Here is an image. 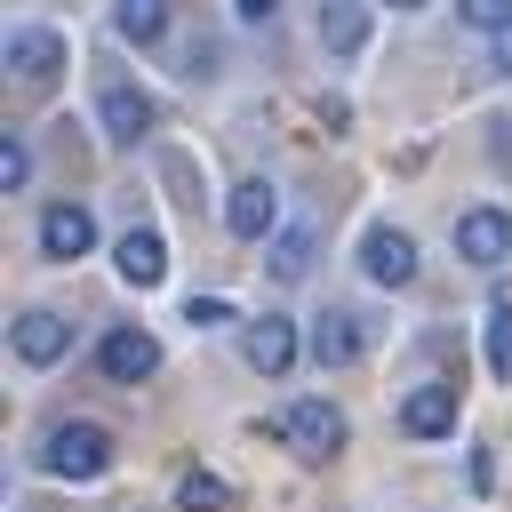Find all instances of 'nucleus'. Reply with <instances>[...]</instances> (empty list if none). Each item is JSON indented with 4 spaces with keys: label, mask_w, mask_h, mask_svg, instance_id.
I'll return each mask as SVG.
<instances>
[{
    "label": "nucleus",
    "mask_w": 512,
    "mask_h": 512,
    "mask_svg": "<svg viewBox=\"0 0 512 512\" xmlns=\"http://www.w3.org/2000/svg\"><path fill=\"white\" fill-rule=\"evenodd\" d=\"M360 272L376 288H416V240L400 224H368L360 232Z\"/></svg>",
    "instance_id": "nucleus-7"
},
{
    "label": "nucleus",
    "mask_w": 512,
    "mask_h": 512,
    "mask_svg": "<svg viewBox=\"0 0 512 512\" xmlns=\"http://www.w3.org/2000/svg\"><path fill=\"white\" fill-rule=\"evenodd\" d=\"M152 368H160V344H152L136 320H120V328L96 336V376H104V384H144Z\"/></svg>",
    "instance_id": "nucleus-5"
},
{
    "label": "nucleus",
    "mask_w": 512,
    "mask_h": 512,
    "mask_svg": "<svg viewBox=\"0 0 512 512\" xmlns=\"http://www.w3.org/2000/svg\"><path fill=\"white\" fill-rule=\"evenodd\" d=\"M448 240H456V256H464V264L496 272V264L512 256V216H504V208H464V216L448 224Z\"/></svg>",
    "instance_id": "nucleus-6"
},
{
    "label": "nucleus",
    "mask_w": 512,
    "mask_h": 512,
    "mask_svg": "<svg viewBox=\"0 0 512 512\" xmlns=\"http://www.w3.org/2000/svg\"><path fill=\"white\" fill-rule=\"evenodd\" d=\"M64 64H72V48H64L56 24H8V80H16L24 96H48Z\"/></svg>",
    "instance_id": "nucleus-2"
},
{
    "label": "nucleus",
    "mask_w": 512,
    "mask_h": 512,
    "mask_svg": "<svg viewBox=\"0 0 512 512\" xmlns=\"http://www.w3.org/2000/svg\"><path fill=\"white\" fill-rule=\"evenodd\" d=\"M184 320H192V328H232V304H224V296H192Z\"/></svg>",
    "instance_id": "nucleus-22"
},
{
    "label": "nucleus",
    "mask_w": 512,
    "mask_h": 512,
    "mask_svg": "<svg viewBox=\"0 0 512 512\" xmlns=\"http://www.w3.org/2000/svg\"><path fill=\"white\" fill-rule=\"evenodd\" d=\"M232 8H240V24H272L280 16V0H232Z\"/></svg>",
    "instance_id": "nucleus-23"
},
{
    "label": "nucleus",
    "mask_w": 512,
    "mask_h": 512,
    "mask_svg": "<svg viewBox=\"0 0 512 512\" xmlns=\"http://www.w3.org/2000/svg\"><path fill=\"white\" fill-rule=\"evenodd\" d=\"M224 224H232V240H272V224H280V192H272V176H240L232 200H224Z\"/></svg>",
    "instance_id": "nucleus-11"
},
{
    "label": "nucleus",
    "mask_w": 512,
    "mask_h": 512,
    "mask_svg": "<svg viewBox=\"0 0 512 512\" xmlns=\"http://www.w3.org/2000/svg\"><path fill=\"white\" fill-rule=\"evenodd\" d=\"M456 24H472V32H512V0H456Z\"/></svg>",
    "instance_id": "nucleus-20"
},
{
    "label": "nucleus",
    "mask_w": 512,
    "mask_h": 512,
    "mask_svg": "<svg viewBox=\"0 0 512 512\" xmlns=\"http://www.w3.org/2000/svg\"><path fill=\"white\" fill-rule=\"evenodd\" d=\"M304 352H312L320 368H352V360L368 352V320H360V312H320L312 336H304Z\"/></svg>",
    "instance_id": "nucleus-13"
},
{
    "label": "nucleus",
    "mask_w": 512,
    "mask_h": 512,
    "mask_svg": "<svg viewBox=\"0 0 512 512\" xmlns=\"http://www.w3.org/2000/svg\"><path fill=\"white\" fill-rule=\"evenodd\" d=\"M112 32L128 48H160L168 40V0H112Z\"/></svg>",
    "instance_id": "nucleus-16"
},
{
    "label": "nucleus",
    "mask_w": 512,
    "mask_h": 512,
    "mask_svg": "<svg viewBox=\"0 0 512 512\" xmlns=\"http://www.w3.org/2000/svg\"><path fill=\"white\" fill-rule=\"evenodd\" d=\"M320 40H328V56H360L368 48V0H320Z\"/></svg>",
    "instance_id": "nucleus-15"
},
{
    "label": "nucleus",
    "mask_w": 512,
    "mask_h": 512,
    "mask_svg": "<svg viewBox=\"0 0 512 512\" xmlns=\"http://www.w3.org/2000/svg\"><path fill=\"white\" fill-rule=\"evenodd\" d=\"M24 184H32V152H24V136L8 128V136H0V192H24Z\"/></svg>",
    "instance_id": "nucleus-19"
},
{
    "label": "nucleus",
    "mask_w": 512,
    "mask_h": 512,
    "mask_svg": "<svg viewBox=\"0 0 512 512\" xmlns=\"http://www.w3.org/2000/svg\"><path fill=\"white\" fill-rule=\"evenodd\" d=\"M88 248H96V216L80 200H48L40 208V256L48 264H80Z\"/></svg>",
    "instance_id": "nucleus-9"
},
{
    "label": "nucleus",
    "mask_w": 512,
    "mask_h": 512,
    "mask_svg": "<svg viewBox=\"0 0 512 512\" xmlns=\"http://www.w3.org/2000/svg\"><path fill=\"white\" fill-rule=\"evenodd\" d=\"M112 272H120L128 288H160V280H168V248H160V232H152V224H128V232L112 240Z\"/></svg>",
    "instance_id": "nucleus-12"
},
{
    "label": "nucleus",
    "mask_w": 512,
    "mask_h": 512,
    "mask_svg": "<svg viewBox=\"0 0 512 512\" xmlns=\"http://www.w3.org/2000/svg\"><path fill=\"white\" fill-rule=\"evenodd\" d=\"M8 344H16V360H24V368H56V360L72 352V320H64V312H48V304H32V312H16V320H8Z\"/></svg>",
    "instance_id": "nucleus-8"
},
{
    "label": "nucleus",
    "mask_w": 512,
    "mask_h": 512,
    "mask_svg": "<svg viewBox=\"0 0 512 512\" xmlns=\"http://www.w3.org/2000/svg\"><path fill=\"white\" fill-rule=\"evenodd\" d=\"M240 352H248V368L256 376H288L296 368V320H280V312H264V320H248V336H240Z\"/></svg>",
    "instance_id": "nucleus-14"
},
{
    "label": "nucleus",
    "mask_w": 512,
    "mask_h": 512,
    "mask_svg": "<svg viewBox=\"0 0 512 512\" xmlns=\"http://www.w3.org/2000/svg\"><path fill=\"white\" fill-rule=\"evenodd\" d=\"M384 8H424V0H384Z\"/></svg>",
    "instance_id": "nucleus-25"
},
{
    "label": "nucleus",
    "mask_w": 512,
    "mask_h": 512,
    "mask_svg": "<svg viewBox=\"0 0 512 512\" xmlns=\"http://www.w3.org/2000/svg\"><path fill=\"white\" fill-rule=\"evenodd\" d=\"M40 472L48 480H104L112 472V432L104 424H88V416H72V424H56L48 440H40Z\"/></svg>",
    "instance_id": "nucleus-1"
},
{
    "label": "nucleus",
    "mask_w": 512,
    "mask_h": 512,
    "mask_svg": "<svg viewBox=\"0 0 512 512\" xmlns=\"http://www.w3.org/2000/svg\"><path fill=\"white\" fill-rule=\"evenodd\" d=\"M96 128H104V144H120V152L144 144V136H152V96H144L128 72H104V80H96Z\"/></svg>",
    "instance_id": "nucleus-3"
},
{
    "label": "nucleus",
    "mask_w": 512,
    "mask_h": 512,
    "mask_svg": "<svg viewBox=\"0 0 512 512\" xmlns=\"http://www.w3.org/2000/svg\"><path fill=\"white\" fill-rule=\"evenodd\" d=\"M456 408H464L456 376H432V384H416V392L400 400V432H416V440H440V432H456Z\"/></svg>",
    "instance_id": "nucleus-10"
},
{
    "label": "nucleus",
    "mask_w": 512,
    "mask_h": 512,
    "mask_svg": "<svg viewBox=\"0 0 512 512\" xmlns=\"http://www.w3.org/2000/svg\"><path fill=\"white\" fill-rule=\"evenodd\" d=\"M496 72H512V32H496Z\"/></svg>",
    "instance_id": "nucleus-24"
},
{
    "label": "nucleus",
    "mask_w": 512,
    "mask_h": 512,
    "mask_svg": "<svg viewBox=\"0 0 512 512\" xmlns=\"http://www.w3.org/2000/svg\"><path fill=\"white\" fill-rule=\"evenodd\" d=\"M312 248H320V232H312V224H288V232H272V248H264L272 280H304V272H312Z\"/></svg>",
    "instance_id": "nucleus-17"
},
{
    "label": "nucleus",
    "mask_w": 512,
    "mask_h": 512,
    "mask_svg": "<svg viewBox=\"0 0 512 512\" xmlns=\"http://www.w3.org/2000/svg\"><path fill=\"white\" fill-rule=\"evenodd\" d=\"M280 440H288L304 464H328V456L344 448V408L320 400V392H312V400H288V408H280Z\"/></svg>",
    "instance_id": "nucleus-4"
},
{
    "label": "nucleus",
    "mask_w": 512,
    "mask_h": 512,
    "mask_svg": "<svg viewBox=\"0 0 512 512\" xmlns=\"http://www.w3.org/2000/svg\"><path fill=\"white\" fill-rule=\"evenodd\" d=\"M488 368H496V376H512V304H496V312H488Z\"/></svg>",
    "instance_id": "nucleus-21"
},
{
    "label": "nucleus",
    "mask_w": 512,
    "mask_h": 512,
    "mask_svg": "<svg viewBox=\"0 0 512 512\" xmlns=\"http://www.w3.org/2000/svg\"><path fill=\"white\" fill-rule=\"evenodd\" d=\"M176 504H184V512H224L232 488H224L216 472H184V480H176Z\"/></svg>",
    "instance_id": "nucleus-18"
}]
</instances>
